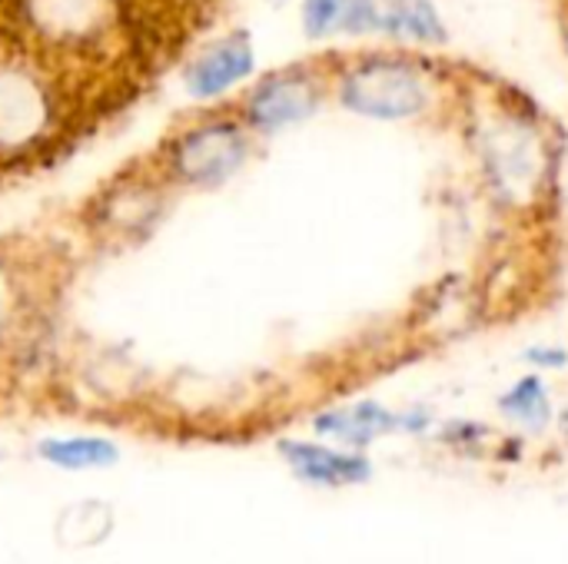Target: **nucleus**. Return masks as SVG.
<instances>
[{"label": "nucleus", "instance_id": "1a4fd4ad", "mask_svg": "<svg viewBox=\"0 0 568 564\" xmlns=\"http://www.w3.org/2000/svg\"><path fill=\"white\" fill-rule=\"evenodd\" d=\"M286 462L296 469V475L320 482V485H353L369 475V462L359 455H343L323 445H306V442H283Z\"/></svg>", "mask_w": 568, "mask_h": 564}, {"label": "nucleus", "instance_id": "6e6552de", "mask_svg": "<svg viewBox=\"0 0 568 564\" xmlns=\"http://www.w3.org/2000/svg\"><path fill=\"white\" fill-rule=\"evenodd\" d=\"M253 70V50L243 37H230L223 43H216L213 50H206L200 60L190 63L186 70V90L193 96H216L223 90H230L236 80L250 76Z\"/></svg>", "mask_w": 568, "mask_h": 564}, {"label": "nucleus", "instance_id": "0eeeda50", "mask_svg": "<svg viewBox=\"0 0 568 564\" xmlns=\"http://www.w3.org/2000/svg\"><path fill=\"white\" fill-rule=\"evenodd\" d=\"M489 163H493L496 180L506 189H513V193L529 189L542 176V150H539V140L529 130L509 123L496 136H489Z\"/></svg>", "mask_w": 568, "mask_h": 564}, {"label": "nucleus", "instance_id": "9b49d317", "mask_svg": "<svg viewBox=\"0 0 568 564\" xmlns=\"http://www.w3.org/2000/svg\"><path fill=\"white\" fill-rule=\"evenodd\" d=\"M40 455L60 469H100L116 462V449L106 439H50L40 445Z\"/></svg>", "mask_w": 568, "mask_h": 564}, {"label": "nucleus", "instance_id": "20e7f679", "mask_svg": "<svg viewBox=\"0 0 568 564\" xmlns=\"http://www.w3.org/2000/svg\"><path fill=\"white\" fill-rule=\"evenodd\" d=\"M116 0H23L30 27L60 43H87L113 23Z\"/></svg>", "mask_w": 568, "mask_h": 564}, {"label": "nucleus", "instance_id": "7ed1b4c3", "mask_svg": "<svg viewBox=\"0 0 568 564\" xmlns=\"http://www.w3.org/2000/svg\"><path fill=\"white\" fill-rule=\"evenodd\" d=\"M246 160V136L233 123H210L186 133L173 150V170L186 183H223Z\"/></svg>", "mask_w": 568, "mask_h": 564}, {"label": "nucleus", "instance_id": "f257e3e1", "mask_svg": "<svg viewBox=\"0 0 568 564\" xmlns=\"http://www.w3.org/2000/svg\"><path fill=\"white\" fill-rule=\"evenodd\" d=\"M343 103L356 113L379 120H403L429 103V80L409 60L376 57L359 63L343 80Z\"/></svg>", "mask_w": 568, "mask_h": 564}, {"label": "nucleus", "instance_id": "423d86ee", "mask_svg": "<svg viewBox=\"0 0 568 564\" xmlns=\"http://www.w3.org/2000/svg\"><path fill=\"white\" fill-rule=\"evenodd\" d=\"M320 103V90L310 76L290 73V76H273L270 83H263L246 113L260 130H280L286 123H296L303 116H310Z\"/></svg>", "mask_w": 568, "mask_h": 564}, {"label": "nucleus", "instance_id": "39448f33", "mask_svg": "<svg viewBox=\"0 0 568 564\" xmlns=\"http://www.w3.org/2000/svg\"><path fill=\"white\" fill-rule=\"evenodd\" d=\"M303 23L313 37L326 33H396L399 0H306Z\"/></svg>", "mask_w": 568, "mask_h": 564}, {"label": "nucleus", "instance_id": "f8f14e48", "mask_svg": "<svg viewBox=\"0 0 568 564\" xmlns=\"http://www.w3.org/2000/svg\"><path fill=\"white\" fill-rule=\"evenodd\" d=\"M503 409H506L513 419H523V422L539 425L542 419H549V399H546L542 382H539V379L519 382V386L503 399Z\"/></svg>", "mask_w": 568, "mask_h": 564}, {"label": "nucleus", "instance_id": "f03ea898", "mask_svg": "<svg viewBox=\"0 0 568 564\" xmlns=\"http://www.w3.org/2000/svg\"><path fill=\"white\" fill-rule=\"evenodd\" d=\"M53 126V100L27 70L0 66V150H23Z\"/></svg>", "mask_w": 568, "mask_h": 564}, {"label": "nucleus", "instance_id": "9d476101", "mask_svg": "<svg viewBox=\"0 0 568 564\" xmlns=\"http://www.w3.org/2000/svg\"><path fill=\"white\" fill-rule=\"evenodd\" d=\"M316 429L323 435H336L349 445H366L369 439L396 429V416H389L386 409H379L373 402H363L356 409H343V412H329V416L316 419Z\"/></svg>", "mask_w": 568, "mask_h": 564}]
</instances>
